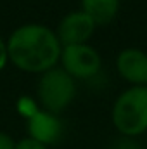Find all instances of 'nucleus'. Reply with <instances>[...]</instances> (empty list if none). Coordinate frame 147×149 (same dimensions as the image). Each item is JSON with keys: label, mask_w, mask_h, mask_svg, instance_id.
Returning <instances> with one entry per match:
<instances>
[{"label": "nucleus", "mask_w": 147, "mask_h": 149, "mask_svg": "<svg viewBox=\"0 0 147 149\" xmlns=\"http://www.w3.org/2000/svg\"><path fill=\"white\" fill-rule=\"evenodd\" d=\"M62 45L55 31L43 24H23L16 28L7 42L9 61L26 73H45L61 59Z\"/></svg>", "instance_id": "nucleus-1"}, {"label": "nucleus", "mask_w": 147, "mask_h": 149, "mask_svg": "<svg viewBox=\"0 0 147 149\" xmlns=\"http://www.w3.org/2000/svg\"><path fill=\"white\" fill-rule=\"evenodd\" d=\"M112 125L125 137H137L147 130V87L123 90L112 106Z\"/></svg>", "instance_id": "nucleus-2"}, {"label": "nucleus", "mask_w": 147, "mask_h": 149, "mask_svg": "<svg viewBox=\"0 0 147 149\" xmlns=\"http://www.w3.org/2000/svg\"><path fill=\"white\" fill-rule=\"evenodd\" d=\"M76 95V81L62 68H52L40 76L38 101L52 114L62 113Z\"/></svg>", "instance_id": "nucleus-3"}, {"label": "nucleus", "mask_w": 147, "mask_h": 149, "mask_svg": "<svg viewBox=\"0 0 147 149\" xmlns=\"http://www.w3.org/2000/svg\"><path fill=\"white\" fill-rule=\"evenodd\" d=\"M59 63L62 64L61 68L74 80H88L101 70V56L88 43L62 47Z\"/></svg>", "instance_id": "nucleus-4"}, {"label": "nucleus", "mask_w": 147, "mask_h": 149, "mask_svg": "<svg viewBox=\"0 0 147 149\" xmlns=\"http://www.w3.org/2000/svg\"><path fill=\"white\" fill-rule=\"evenodd\" d=\"M95 28H97V24L92 21L90 16H87L83 10H73L61 19V23L55 30V35L62 47L83 45L94 37Z\"/></svg>", "instance_id": "nucleus-5"}, {"label": "nucleus", "mask_w": 147, "mask_h": 149, "mask_svg": "<svg viewBox=\"0 0 147 149\" xmlns=\"http://www.w3.org/2000/svg\"><path fill=\"white\" fill-rule=\"evenodd\" d=\"M116 70L132 87H147V54L140 49H123L116 57Z\"/></svg>", "instance_id": "nucleus-6"}, {"label": "nucleus", "mask_w": 147, "mask_h": 149, "mask_svg": "<svg viewBox=\"0 0 147 149\" xmlns=\"http://www.w3.org/2000/svg\"><path fill=\"white\" fill-rule=\"evenodd\" d=\"M62 132L64 127L59 116L45 109H38L33 116L28 118V137L47 148L57 144L62 137Z\"/></svg>", "instance_id": "nucleus-7"}, {"label": "nucleus", "mask_w": 147, "mask_h": 149, "mask_svg": "<svg viewBox=\"0 0 147 149\" xmlns=\"http://www.w3.org/2000/svg\"><path fill=\"white\" fill-rule=\"evenodd\" d=\"M81 10L92 17L97 26L109 24L119 12V0H80Z\"/></svg>", "instance_id": "nucleus-8"}, {"label": "nucleus", "mask_w": 147, "mask_h": 149, "mask_svg": "<svg viewBox=\"0 0 147 149\" xmlns=\"http://www.w3.org/2000/svg\"><path fill=\"white\" fill-rule=\"evenodd\" d=\"M37 111H38V108H37V104H35L33 99H30V97H21L19 99V113L23 116L30 118V116H33Z\"/></svg>", "instance_id": "nucleus-9"}, {"label": "nucleus", "mask_w": 147, "mask_h": 149, "mask_svg": "<svg viewBox=\"0 0 147 149\" xmlns=\"http://www.w3.org/2000/svg\"><path fill=\"white\" fill-rule=\"evenodd\" d=\"M16 149H49V148L37 142V141H33V139H30V137H26V139H21V141L16 142Z\"/></svg>", "instance_id": "nucleus-10"}, {"label": "nucleus", "mask_w": 147, "mask_h": 149, "mask_svg": "<svg viewBox=\"0 0 147 149\" xmlns=\"http://www.w3.org/2000/svg\"><path fill=\"white\" fill-rule=\"evenodd\" d=\"M0 149H16V141L5 132H0Z\"/></svg>", "instance_id": "nucleus-11"}, {"label": "nucleus", "mask_w": 147, "mask_h": 149, "mask_svg": "<svg viewBox=\"0 0 147 149\" xmlns=\"http://www.w3.org/2000/svg\"><path fill=\"white\" fill-rule=\"evenodd\" d=\"M9 61V52H7V42H3L0 37V71L7 66Z\"/></svg>", "instance_id": "nucleus-12"}]
</instances>
